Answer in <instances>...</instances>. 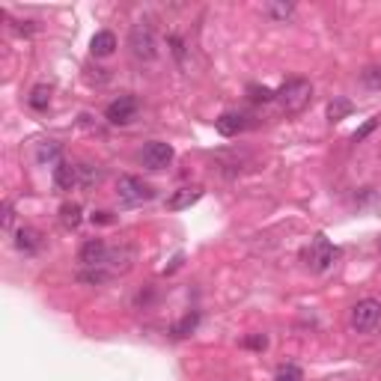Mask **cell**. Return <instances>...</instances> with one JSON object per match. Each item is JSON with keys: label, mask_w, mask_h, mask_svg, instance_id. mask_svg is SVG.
Masks as SVG:
<instances>
[{"label": "cell", "mask_w": 381, "mask_h": 381, "mask_svg": "<svg viewBox=\"0 0 381 381\" xmlns=\"http://www.w3.org/2000/svg\"><path fill=\"white\" fill-rule=\"evenodd\" d=\"M48 105H51V90L48 87H36L30 93V108L33 110H45Z\"/></svg>", "instance_id": "cell-22"}, {"label": "cell", "mask_w": 381, "mask_h": 381, "mask_svg": "<svg viewBox=\"0 0 381 381\" xmlns=\"http://www.w3.org/2000/svg\"><path fill=\"white\" fill-rule=\"evenodd\" d=\"M137 110H140V105H137L135 95H120V98H113V102L108 105L105 117H108L110 125H128V122L137 120Z\"/></svg>", "instance_id": "cell-6"}, {"label": "cell", "mask_w": 381, "mask_h": 381, "mask_svg": "<svg viewBox=\"0 0 381 381\" xmlns=\"http://www.w3.org/2000/svg\"><path fill=\"white\" fill-rule=\"evenodd\" d=\"M128 48H131V57H135V60L152 63L158 57V39H155L152 24H149V21L131 24V30H128Z\"/></svg>", "instance_id": "cell-1"}, {"label": "cell", "mask_w": 381, "mask_h": 381, "mask_svg": "<svg viewBox=\"0 0 381 381\" xmlns=\"http://www.w3.org/2000/svg\"><path fill=\"white\" fill-rule=\"evenodd\" d=\"M375 128H378V120H367V122H363V125L355 131V137H352V140H355V143H360V140L367 137V135H372Z\"/></svg>", "instance_id": "cell-28"}, {"label": "cell", "mask_w": 381, "mask_h": 381, "mask_svg": "<svg viewBox=\"0 0 381 381\" xmlns=\"http://www.w3.org/2000/svg\"><path fill=\"white\" fill-rule=\"evenodd\" d=\"M360 80H363V87L381 90V66H367V69L360 72Z\"/></svg>", "instance_id": "cell-23"}, {"label": "cell", "mask_w": 381, "mask_h": 381, "mask_svg": "<svg viewBox=\"0 0 381 381\" xmlns=\"http://www.w3.org/2000/svg\"><path fill=\"white\" fill-rule=\"evenodd\" d=\"M378 247H381V241H378Z\"/></svg>", "instance_id": "cell-31"}, {"label": "cell", "mask_w": 381, "mask_h": 381, "mask_svg": "<svg viewBox=\"0 0 381 381\" xmlns=\"http://www.w3.org/2000/svg\"><path fill=\"white\" fill-rule=\"evenodd\" d=\"M334 259H337V247H330V241L325 236H316L313 244L304 251V262L313 271H328L330 265H334Z\"/></svg>", "instance_id": "cell-5"}, {"label": "cell", "mask_w": 381, "mask_h": 381, "mask_svg": "<svg viewBox=\"0 0 381 381\" xmlns=\"http://www.w3.org/2000/svg\"><path fill=\"white\" fill-rule=\"evenodd\" d=\"M262 12L268 15L271 21H280V24H283V21H289L292 15H295V4H265Z\"/></svg>", "instance_id": "cell-16"}, {"label": "cell", "mask_w": 381, "mask_h": 381, "mask_svg": "<svg viewBox=\"0 0 381 381\" xmlns=\"http://www.w3.org/2000/svg\"><path fill=\"white\" fill-rule=\"evenodd\" d=\"M131 259H135V251L131 247H120V251H108V262H105V268L110 274H117V271H128L131 268Z\"/></svg>", "instance_id": "cell-13"}, {"label": "cell", "mask_w": 381, "mask_h": 381, "mask_svg": "<svg viewBox=\"0 0 381 381\" xmlns=\"http://www.w3.org/2000/svg\"><path fill=\"white\" fill-rule=\"evenodd\" d=\"M12 224H15V209H12V203H4V214H0L4 233H12Z\"/></svg>", "instance_id": "cell-25"}, {"label": "cell", "mask_w": 381, "mask_h": 381, "mask_svg": "<svg viewBox=\"0 0 381 381\" xmlns=\"http://www.w3.org/2000/svg\"><path fill=\"white\" fill-rule=\"evenodd\" d=\"M170 161H173V146L164 140L146 143L140 152V164L146 170H164V167H170Z\"/></svg>", "instance_id": "cell-7"}, {"label": "cell", "mask_w": 381, "mask_h": 381, "mask_svg": "<svg viewBox=\"0 0 381 381\" xmlns=\"http://www.w3.org/2000/svg\"><path fill=\"white\" fill-rule=\"evenodd\" d=\"M349 325L355 334H372L381 325V301H375V298H360L349 313Z\"/></svg>", "instance_id": "cell-3"}, {"label": "cell", "mask_w": 381, "mask_h": 381, "mask_svg": "<svg viewBox=\"0 0 381 381\" xmlns=\"http://www.w3.org/2000/svg\"><path fill=\"white\" fill-rule=\"evenodd\" d=\"M54 185L60 191H72L78 185V167H72V164H66L60 161L57 167H54Z\"/></svg>", "instance_id": "cell-14"}, {"label": "cell", "mask_w": 381, "mask_h": 381, "mask_svg": "<svg viewBox=\"0 0 381 381\" xmlns=\"http://www.w3.org/2000/svg\"><path fill=\"white\" fill-rule=\"evenodd\" d=\"M90 51H93V57H110L117 51V36H113L110 30H98L90 42Z\"/></svg>", "instance_id": "cell-11"}, {"label": "cell", "mask_w": 381, "mask_h": 381, "mask_svg": "<svg viewBox=\"0 0 381 381\" xmlns=\"http://www.w3.org/2000/svg\"><path fill=\"white\" fill-rule=\"evenodd\" d=\"M60 155H63V149H60V143L57 140H45V143H39V149H36V161L39 164H60Z\"/></svg>", "instance_id": "cell-15"}, {"label": "cell", "mask_w": 381, "mask_h": 381, "mask_svg": "<svg viewBox=\"0 0 381 381\" xmlns=\"http://www.w3.org/2000/svg\"><path fill=\"white\" fill-rule=\"evenodd\" d=\"M93 221H95V224H113V214H110V212H95Z\"/></svg>", "instance_id": "cell-30"}, {"label": "cell", "mask_w": 381, "mask_h": 381, "mask_svg": "<svg viewBox=\"0 0 381 381\" xmlns=\"http://www.w3.org/2000/svg\"><path fill=\"white\" fill-rule=\"evenodd\" d=\"M244 345H247V349L262 352L265 345H268V337H265V334H251V337H244Z\"/></svg>", "instance_id": "cell-27"}, {"label": "cell", "mask_w": 381, "mask_h": 381, "mask_svg": "<svg viewBox=\"0 0 381 381\" xmlns=\"http://www.w3.org/2000/svg\"><path fill=\"white\" fill-rule=\"evenodd\" d=\"M313 98V84L307 78H292L277 90V102L283 108V113H301Z\"/></svg>", "instance_id": "cell-2"}, {"label": "cell", "mask_w": 381, "mask_h": 381, "mask_svg": "<svg viewBox=\"0 0 381 381\" xmlns=\"http://www.w3.org/2000/svg\"><path fill=\"white\" fill-rule=\"evenodd\" d=\"M98 182H102V170L93 167V164H78V185L95 188Z\"/></svg>", "instance_id": "cell-18"}, {"label": "cell", "mask_w": 381, "mask_h": 381, "mask_svg": "<svg viewBox=\"0 0 381 381\" xmlns=\"http://www.w3.org/2000/svg\"><path fill=\"white\" fill-rule=\"evenodd\" d=\"M355 108H352V102H349V98H334V102H330L328 105V122H340V120H345V117H349V113H352Z\"/></svg>", "instance_id": "cell-17"}, {"label": "cell", "mask_w": 381, "mask_h": 381, "mask_svg": "<svg viewBox=\"0 0 381 381\" xmlns=\"http://www.w3.org/2000/svg\"><path fill=\"white\" fill-rule=\"evenodd\" d=\"M251 98L254 102H271V98H277V93L268 87H251Z\"/></svg>", "instance_id": "cell-26"}, {"label": "cell", "mask_w": 381, "mask_h": 381, "mask_svg": "<svg viewBox=\"0 0 381 381\" xmlns=\"http://www.w3.org/2000/svg\"><path fill=\"white\" fill-rule=\"evenodd\" d=\"M113 274L105 268V265H98V268H87V271H80L78 274V280L80 283H90V286H98V283H108Z\"/></svg>", "instance_id": "cell-19"}, {"label": "cell", "mask_w": 381, "mask_h": 381, "mask_svg": "<svg viewBox=\"0 0 381 381\" xmlns=\"http://www.w3.org/2000/svg\"><path fill=\"white\" fill-rule=\"evenodd\" d=\"M170 48H173V57L182 63V60H185V42H182L179 36H170Z\"/></svg>", "instance_id": "cell-29"}, {"label": "cell", "mask_w": 381, "mask_h": 381, "mask_svg": "<svg viewBox=\"0 0 381 381\" xmlns=\"http://www.w3.org/2000/svg\"><path fill=\"white\" fill-rule=\"evenodd\" d=\"M197 325H200V313H188L185 319L173 325V337H179V340H182V337L194 334V328H197Z\"/></svg>", "instance_id": "cell-21"}, {"label": "cell", "mask_w": 381, "mask_h": 381, "mask_svg": "<svg viewBox=\"0 0 381 381\" xmlns=\"http://www.w3.org/2000/svg\"><path fill=\"white\" fill-rule=\"evenodd\" d=\"M274 381H304V372L295 367V363H286V367H280Z\"/></svg>", "instance_id": "cell-24"}, {"label": "cell", "mask_w": 381, "mask_h": 381, "mask_svg": "<svg viewBox=\"0 0 381 381\" xmlns=\"http://www.w3.org/2000/svg\"><path fill=\"white\" fill-rule=\"evenodd\" d=\"M244 125H247L244 113H239V110H226L214 120V128H218V135H224V137H236L239 131H244Z\"/></svg>", "instance_id": "cell-10"}, {"label": "cell", "mask_w": 381, "mask_h": 381, "mask_svg": "<svg viewBox=\"0 0 381 381\" xmlns=\"http://www.w3.org/2000/svg\"><path fill=\"white\" fill-rule=\"evenodd\" d=\"M203 197V188L200 185H185V188H179V191H173L170 197H167V209L170 212H182V209H188V206H194L197 200Z\"/></svg>", "instance_id": "cell-9"}, {"label": "cell", "mask_w": 381, "mask_h": 381, "mask_svg": "<svg viewBox=\"0 0 381 381\" xmlns=\"http://www.w3.org/2000/svg\"><path fill=\"white\" fill-rule=\"evenodd\" d=\"M15 247H19L21 254H36L42 247V236L33 226H21L19 233H15Z\"/></svg>", "instance_id": "cell-12"}, {"label": "cell", "mask_w": 381, "mask_h": 381, "mask_svg": "<svg viewBox=\"0 0 381 381\" xmlns=\"http://www.w3.org/2000/svg\"><path fill=\"white\" fill-rule=\"evenodd\" d=\"M117 197L122 206H140V203H149L155 197V191L146 185L143 179L137 176H120L117 182Z\"/></svg>", "instance_id": "cell-4"}, {"label": "cell", "mask_w": 381, "mask_h": 381, "mask_svg": "<svg viewBox=\"0 0 381 381\" xmlns=\"http://www.w3.org/2000/svg\"><path fill=\"white\" fill-rule=\"evenodd\" d=\"M60 221H63V226H69V229H78L80 226V206L78 203H66V206H60Z\"/></svg>", "instance_id": "cell-20"}, {"label": "cell", "mask_w": 381, "mask_h": 381, "mask_svg": "<svg viewBox=\"0 0 381 381\" xmlns=\"http://www.w3.org/2000/svg\"><path fill=\"white\" fill-rule=\"evenodd\" d=\"M78 259H80L84 268H98V265L108 262V244L102 239H87L84 244H80Z\"/></svg>", "instance_id": "cell-8"}]
</instances>
